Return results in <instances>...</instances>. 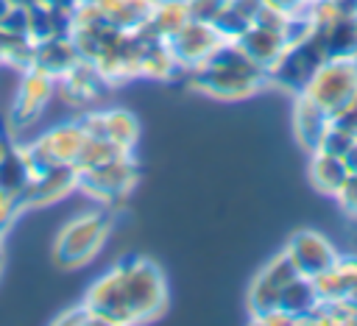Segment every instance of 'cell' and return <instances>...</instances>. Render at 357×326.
<instances>
[{"instance_id": "obj_1", "label": "cell", "mask_w": 357, "mask_h": 326, "mask_svg": "<svg viewBox=\"0 0 357 326\" xmlns=\"http://www.w3.org/2000/svg\"><path fill=\"white\" fill-rule=\"evenodd\" d=\"M84 304L98 326L145 323L167 306V281L153 259L126 256L89 284Z\"/></svg>"}, {"instance_id": "obj_2", "label": "cell", "mask_w": 357, "mask_h": 326, "mask_svg": "<svg viewBox=\"0 0 357 326\" xmlns=\"http://www.w3.org/2000/svg\"><path fill=\"white\" fill-rule=\"evenodd\" d=\"M187 75L198 92L218 100H243L268 84V70L231 39H223L198 67L187 70Z\"/></svg>"}, {"instance_id": "obj_3", "label": "cell", "mask_w": 357, "mask_h": 326, "mask_svg": "<svg viewBox=\"0 0 357 326\" xmlns=\"http://www.w3.org/2000/svg\"><path fill=\"white\" fill-rule=\"evenodd\" d=\"M109 228H112L109 212L95 209V212L75 215L70 223L61 226V231L53 240V262L67 270L86 265L103 248Z\"/></svg>"}, {"instance_id": "obj_4", "label": "cell", "mask_w": 357, "mask_h": 326, "mask_svg": "<svg viewBox=\"0 0 357 326\" xmlns=\"http://www.w3.org/2000/svg\"><path fill=\"white\" fill-rule=\"evenodd\" d=\"M324 61H326L324 47L310 33L301 42H290L279 53V59L268 67V84H276V86H282L293 95H301Z\"/></svg>"}, {"instance_id": "obj_5", "label": "cell", "mask_w": 357, "mask_h": 326, "mask_svg": "<svg viewBox=\"0 0 357 326\" xmlns=\"http://www.w3.org/2000/svg\"><path fill=\"white\" fill-rule=\"evenodd\" d=\"M354 89H357V61L354 59H326L301 95L315 100L332 117L335 111H340L346 106V100L354 95Z\"/></svg>"}, {"instance_id": "obj_6", "label": "cell", "mask_w": 357, "mask_h": 326, "mask_svg": "<svg viewBox=\"0 0 357 326\" xmlns=\"http://www.w3.org/2000/svg\"><path fill=\"white\" fill-rule=\"evenodd\" d=\"M84 142H86V134L78 125V120L59 123V125L47 128L31 145H25V156H28L31 173L42 170V167H50V164H75L78 156H81Z\"/></svg>"}, {"instance_id": "obj_7", "label": "cell", "mask_w": 357, "mask_h": 326, "mask_svg": "<svg viewBox=\"0 0 357 326\" xmlns=\"http://www.w3.org/2000/svg\"><path fill=\"white\" fill-rule=\"evenodd\" d=\"M134 184H137V164L131 153L89 170H78V189H84L86 195L103 203L126 198L134 189Z\"/></svg>"}, {"instance_id": "obj_8", "label": "cell", "mask_w": 357, "mask_h": 326, "mask_svg": "<svg viewBox=\"0 0 357 326\" xmlns=\"http://www.w3.org/2000/svg\"><path fill=\"white\" fill-rule=\"evenodd\" d=\"M75 189H78V167L75 164H50V167L31 173L20 201H22V209L25 206H47V203L67 198Z\"/></svg>"}, {"instance_id": "obj_9", "label": "cell", "mask_w": 357, "mask_h": 326, "mask_svg": "<svg viewBox=\"0 0 357 326\" xmlns=\"http://www.w3.org/2000/svg\"><path fill=\"white\" fill-rule=\"evenodd\" d=\"M78 125L84 128L86 137H100V139H112L114 145L131 150L137 137H139V123L128 109L120 106H109V109H86L78 117Z\"/></svg>"}, {"instance_id": "obj_10", "label": "cell", "mask_w": 357, "mask_h": 326, "mask_svg": "<svg viewBox=\"0 0 357 326\" xmlns=\"http://www.w3.org/2000/svg\"><path fill=\"white\" fill-rule=\"evenodd\" d=\"M296 276H298V270H296V265L290 262V256H287L284 251L276 254V256L257 273V279H254L251 287H248L251 318H257V315H262V312L279 306V295H282L284 284L293 281Z\"/></svg>"}, {"instance_id": "obj_11", "label": "cell", "mask_w": 357, "mask_h": 326, "mask_svg": "<svg viewBox=\"0 0 357 326\" xmlns=\"http://www.w3.org/2000/svg\"><path fill=\"white\" fill-rule=\"evenodd\" d=\"M220 42L223 39L212 28V22H198V20H187L173 36H167V47L184 72L198 67Z\"/></svg>"}, {"instance_id": "obj_12", "label": "cell", "mask_w": 357, "mask_h": 326, "mask_svg": "<svg viewBox=\"0 0 357 326\" xmlns=\"http://www.w3.org/2000/svg\"><path fill=\"white\" fill-rule=\"evenodd\" d=\"M53 92H56V78H50L47 72H42L36 67L22 70L17 98H14V106H11V120L17 125L33 123L45 111V106L50 103Z\"/></svg>"}, {"instance_id": "obj_13", "label": "cell", "mask_w": 357, "mask_h": 326, "mask_svg": "<svg viewBox=\"0 0 357 326\" xmlns=\"http://www.w3.org/2000/svg\"><path fill=\"white\" fill-rule=\"evenodd\" d=\"M284 254L290 256V262L296 265V270L301 276H310V279L321 276L324 270H329L337 262V254L329 245V240L321 237L318 231H307V228L304 231H296L287 240Z\"/></svg>"}, {"instance_id": "obj_14", "label": "cell", "mask_w": 357, "mask_h": 326, "mask_svg": "<svg viewBox=\"0 0 357 326\" xmlns=\"http://www.w3.org/2000/svg\"><path fill=\"white\" fill-rule=\"evenodd\" d=\"M112 86L103 72L92 64V61H78L70 72H64L61 78H56V92L64 98V103L70 106H89L92 100H98V95Z\"/></svg>"}, {"instance_id": "obj_15", "label": "cell", "mask_w": 357, "mask_h": 326, "mask_svg": "<svg viewBox=\"0 0 357 326\" xmlns=\"http://www.w3.org/2000/svg\"><path fill=\"white\" fill-rule=\"evenodd\" d=\"M312 36L324 47L326 59H354L357 56V14L340 11L335 20L315 25Z\"/></svg>"}, {"instance_id": "obj_16", "label": "cell", "mask_w": 357, "mask_h": 326, "mask_svg": "<svg viewBox=\"0 0 357 326\" xmlns=\"http://www.w3.org/2000/svg\"><path fill=\"white\" fill-rule=\"evenodd\" d=\"M81 59L73 36H53V39H45V42H33V61L31 67L47 72L50 78H61L64 72H70Z\"/></svg>"}, {"instance_id": "obj_17", "label": "cell", "mask_w": 357, "mask_h": 326, "mask_svg": "<svg viewBox=\"0 0 357 326\" xmlns=\"http://www.w3.org/2000/svg\"><path fill=\"white\" fill-rule=\"evenodd\" d=\"M293 128H296V139L312 153L321 148L326 131L332 128V117L329 111H324L315 100H310L307 95H296V109H293Z\"/></svg>"}, {"instance_id": "obj_18", "label": "cell", "mask_w": 357, "mask_h": 326, "mask_svg": "<svg viewBox=\"0 0 357 326\" xmlns=\"http://www.w3.org/2000/svg\"><path fill=\"white\" fill-rule=\"evenodd\" d=\"M70 28H73V17H70V8H64V6L39 0L28 8V36L33 42H45V39H53V36H67Z\"/></svg>"}, {"instance_id": "obj_19", "label": "cell", "mask_w": 357, "mask_h": 326, "mask_svg": "<svg viewBox=\"0 0 357 326\" xmlns=\"http://www.w3.org/2000/svg\"><path fill=\"white\" fill-rule=\"evenodd\" d=\"M257 64H262L265 70L279 59V53L287 47V39L282 31H273V28H265V25H248L240 39H234Z\"/></svg>"}, {"instance_id": "obj_20", "label": "cell", "mask_w": 357, "mask_h": 326, "mask_svg": "<svg viewBox=\"0 0 357 326\" xmlns=\"http://www.w3.org/2000/svg\"><path fill=\"white\" fill-rule=\"evenodd\" d=\"M159 0H100L103 20L117 31H139L148 25Z\"/></svg>"}, {"instance_id": "obj_21", "label": "cell", "mask_w": 357, "mask_h": 326, "mask_svg": "<svg viewBox=\"0 0 357 326\" xmlns=\"http://www.w3.org/2000/svg\"><path fill=\"white\" fill-rule=\"evenodd\" d=\"M349 164L346 159L335 156V153H326V150H312V162H310V181L318 192H326V195H335L343 189V184L349 181Z\"/></svg>"}, {"instance_id": "obj_22", "label": "cell", "mask_w": 357, "mask_h": 326, "mask_svg": "<svg viewBox=\"0 0 357 326\" xmlns=\"http://www.w3.org/2000/svg\"><path fill=\"white\" fill-rule=\"evenodd\" d=\"M318 290H315V281L310 276H296L293 281L284 284L282 295H279V309H284L296 323H307L310 312L315 309L318 304Z\"/></svg>"}, {"instance_id": "obj_23", "label": "cell", "mask_w": 357, "mask_h": 326, "mask_svg": "<svg viewBox=\"0 0 357 326\" xmlns=\"http://www.w3.org/2000/svg\"><path fill=\"white\" fill-rule=\"evenodd\" d=\"M312 281H315L318 298H349V293L357 284V259L337 256V262L321 276H315Z\"/></svg>"}, {"instance_id": "obj_24", "label": "cell", "mask_w": 357, "mask_h": 326, "mask_svg": "<svg viewBox=\"0 0 357 326\" xmlns=\"http://www.w3.org/2000/svg\"><path fill=\"white\" fill-rule=\"evenodd\" d=\"M28 178H31V164L25 156V145H14L6 139L0 150V187L14 195H22Z\"/></svg>"}, {"instance_id": "obj_25", "label": "cell", "mask_w": 357, "mask_h": 326, "mask_svg": "<svg viewBox=\"0 0 357 326\" xmlns=\"http://www.w3.org/2000/svg\"><path fill=\"white\" fill-rule=\"evenodd\" d=\"M187 20H190V14H187L184 0H159L156 8H153V14H151V20H148V25H145V31L153 33V36H159V39H167Z\"/></svg>"}, {"instance_id": "obj_26", "label": "cell", "mask_w": 357, "mask_h": 326, "mask_svg": "<svg viewBox=\"0 0 357 326\" xmlns=\"http://www.w3.org/2000/svg\"><path fill=\"white\" fill-rule=\"evenodd\" d=\"M131 150L114 145L112 139H100V137H86L84 148H81V156L75 162L78 170H89V167H98V164H106V162H114L120 156H128Z\"/></svg>"}, {"instance_id": "obj_27", "label": "cell", "mask_w": 357, "mask_h": 326, "mask_svg": "<svg viewBox=\"0 0 357 326\" xmlns=\"http://www.w3.org/2000/svg\"><path fill=\"white\" fill-rule=\"evenodd\" d=\"M248 25H251V22H248L243 14H237V11L229 6V0H226V6L220 8V14L212 20V28L220 33V39H231V42L240 39V33H243Z\"/></svg>"}, {"instance_id": "obj_28", "label": "cell", "mask_w": 357, "mask_h": 326, "mask_svg": "<svg viewBox=\"0 0 357 326\" xmlns=\"http://www.w3.org/2000/svg\"><path fill=\"white\" fill-rule=\"evenodd\" d=\"M187 6V14L190 20H198V22H212L220 8L226 6V0H184Z\"/></svg>"}, {"instance_id": "obj_29", "label": "cell", "mask_w": 357, "mask_h": 326, "mask_svg": "<svg viewBox=\"0 0 357 326\" xmlns=\"http://www.w3.org/2000/svg\"><path fill=\"white\" fill-rule=\"evenodd\" d=\"M20 212H22L20 195H14V192H8V189L0 187V234H6V228L17 220Z\"/></svg>"}, {"instance_id": "obj_30", "label": "cell", "mask_w": 357, "mask_h": 326, "mask_svg": "<svg viewBox=\"0 0 357 326\" xmlns=\"http://www.w3.org/2000/svg\"><path fill=\"white\" fill-rule=\"evenodd\" d=\"M332 125H337V128H343V131H349V134L357 137V89H354V95L346 100V106L332 114Z\"/></svg>"}, {"instance_id": "obj_31", "label": "cell", "mask_w": 357, "mask_h": 326, "mask_svg": "<svg viewBox=\"0 0 357 326\" xmlns=\"http://www.w3.org/2000/svg\"><path fill=\"white\" fill-rule=\"evenodd\" d=\"M56 323H70V326H86V323H95V326H98V318H95L92 309L81 301V304L70 306L67 312H61V315L56 318Z\"/></svg>"}, {"instance_id": "obj_32", "label": "cell", "mask_w": 357, "mask_h": 326, "mask_svg": "<svg viewBox=\"0 0 357 326\" xmlns=\"http://www.w3.org/2000/svg\"><path fill=\"white\" fill-rule=\"evenodd\" d=\"M337 198H340L343 209H346L349 215H354V217H357V170H351V173H349V181L343 184V189L337 192Z\"/></svg>"}, {"instance_id": "obj_33", "label": "cell", "mask_w": 357, "mask_h": 326, "mask_svg": "<svg viewBox=\"0 0 357 326\" xmlns=\"http://www.w3.org/2000/svg\"><path fill=\"white\" fill-rule=\"evenodd\" d=\"M265 6H271L282 14H301V11H307L310 0H265Z\"/></svg>"}, {"instance_id": "obj_34", "label": "cell", "mask_w": 357, "mask_h": 326, "mask_svg": "<svg viewBox=\"0 0 357 326\" xmlns=\"http://www.w3.org/2000/svg\"><path fill=\"white\" fill-rule=\"evenodd\" d=\"M6 3H11V6H20V8H31L33 3H39V0H6Z\"/></svg>"}, {"instance_id": "obj_35", "label": "cell", "mask_w": 357, "mask_h": 326, "mask_svg": "<svg viewBox=\"0 0 357 326\" xmlns=\"http://www.w3.org/2000/svg\"><path fill=\"white\" fill-rule=\"evenodd\" d=\"M47 3H56V6H64V8H73L75 0H47Z\"/></svg>"}, {"instance_id": "obj_36", "label": "cell", "mask_w": 357, "mask_h": 326, "mask_svg": "<svg viewBox=\"0 0 357 326\" xmlns=\"http://www.w3.org/2000/svg\"><path fill=\"white\" fill-rule=\"evenodd\" d=\"M349 298H351V304H354V306H357V284H354V290H351V293H349Z\"/></svg>"}, {"instance_id": "obj_37", "label": "cell", "mask_w": 357, "mask_h": 326, "mask_svg": "<svg viewBox=\"0 0 357 326\" xmlns=\"http://www.w3.org/2000/svg\"><path fill=\"white\" fill-rule=\"evenodd\" d=\"M75 3H100V0H75Z\"/></svg>"}, {"instance_id": "obj_38", "label": "cell", "mask_w": 357, "mask_h": 326, "mask_svg": "<svg viewBox=\"0 0 357 326\" xmlns=\"http://www.w3.org/2000/svg\"><path fill=\"white\" fill-rule=\"evenodd\" d=\"M0 240H3V234H0Z\"/></svg>"}]
</instances>
